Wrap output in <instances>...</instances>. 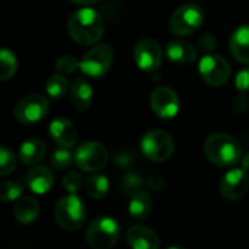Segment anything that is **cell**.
I'll list each match as a JSON object with an SVG mask.
<instances>
[{"instance_id": "obj_1", "label": "cell", "mask_w": 249, "mask_h": 249, "mask_svg": "<svg viewBox=\"0 0 249 249\" xmlns=\"http://www.w3.org/2000/svg\"><path fill=\"white\" fill-rule=\"evenodd\" d=\"M69 35L80 45L96 44L105 31L102 16L90 7L76 10L67 22Z\"/></svg>"}, {"instance_id": "obj_2", "label": "cell", "mask_w": 249, "mask_h": 249, "mask_svg": "<svg viewBox=\"0 0 249 249\" xmlns=\"http://www.w3.org/2000/svg\"><path fill=\"white\" fill-rule=\"evenodd\" d=\"M204 153L210 162L220 168H232L242 159L241 143L225 133H214L204 143Z\"/></svg>"}, {"instance_id": "obj_3", "label": "cell", "mask_w": 249, "mask_h": 249, "mask_svg": "<svg viewBox=\"0 0 249 249\" xmlns=\"http://www.w3.org/2000/svg\"><path fill=\"white\" fill-rule=\"evenodd\" d=\"M54 219L64 231H79L86 220V207L77 196L69 194L57 201L54 207Z\"/></svg>"}, {"instance_id": "obj_4", "label": "cell", "mask_w": 249, "mask_h": 249, "mask_svg": "<svg viewBox=\"0 0 249 249\" xmlns=\"http://www.w3.org/2000/svg\"><path fill=\"white\" fill-rule=\"evenodd\" d=\"M204 20V10L196 4L188 3L179 6L169 19V29L177 36H187L194 34Z\"/></svg>"}, {"instance_id": "obj_5", "label": "cell", "mask_w": 249, "mask_h": 249, "mask_svg": "<svg viewBox=\"0 0 249 249\" xmlns=\"http://www.w3.org/2000/svg\"><path fill=\"white\" fill-rule=\"evenodd\" d=\"M120 238V226L111 217H98L86 229V242L90 248H112Z\"/></svg>"}, {"instance_id": "obj_6", "label": "cell", "mask_w": 249, "mask_h": 249, "mask_svg": "<svg viewBox=\"0 0 249 249\" xmlns=\"http://www.w3.org/2000/svg\"><path fill=\"white\" fill-rule=\"evenodd\" d=\"M142 153L153 162L168 160L175 149L172 137L163 130H152L146 133L140 142Z\"/></svg>"}, {"instance_id": "obj_7", "label": "cell", "mask_w": 249, "mask_h": 249, "mask_svg": "<svg viewBox=\"0 0 249 249\" xmlns=\"http://www.w3.org/2000/svg\"><path fill=\"white\" fill-rule=\"evenodd\" d=\"M114 60V51L108 44H98L80 60V70L89 77H102L108 73Z\"/></svg>"}, {"instance_id": "obj_8", "label": "cell", "mask_w": 249, "mask_h": 249, "mask_svg": "<svg viewBox=\"0 0 249 249\" xmlns=\"http://www.w3.org/2000/svg\"><path fill=\"white\" fill-rule=\"evenodd\" d=\"M108 162V150L98 142H86L74 152V163L83 172H98Z\"/></svg>"}, {"instance_id": "obj_9", "label": "cell", "mask_w": 249, "mask_h": 249, "mask_svg": "<svg viewBox=\"0 0 249 249\" xmlns=\"http://www.w3.org/2000/svg\"><path fill=\"white\" fill-rule=\"evenodd\" d=\"M198 73L207 85L219 88L229 80L231 66L222 55L207 53L198 63Z\"/></svg>"}, {"instance_id": "obj_10", "label": "cell", "mask_w": 249, "mask_h": 249, "mask_svg": "<svg viewBox=\"0 0 249 249\" xmlns=\"http://www.w3.org/2000/svg\"><path fill=\"white\" fill-rule=\"evenodd\" d=\"M48 101L42 95H28L15 107V117L20 124H36L48 114Z\"/></svg>"}, {"instance_id": "obj_11", "label": "cell", "mask_w": 249, "mask_h": 249, "mask_svg": "<svg viewBox=\"0 0 249 249\" xmlns=\"http://www.w3.org/2000/svg\"><path fill=\"white\" fill-rule=\"evenodd\" d=\"M134 61L140 70L146 73H155L162 63L160 45L152 38L140 39L134 47Z\"/></svg>"}, {"instance_id": "obj_12", "label": "cell", "mask_w": 249, "mask_h": 249, "mask_svg": "<svg viewBox=\"0 0 249 249\" xmlns=\"http://www.w3.org/2000/svg\"><path fill=\"white\" fill-rule=\"evenodd\" d=\"M179 105L178 93L168 86H159L150 95V108L159 118H174L179 112Z\"/></svg>"}, {"instance_id": "obj_13", "label": "cell", "mask_w": 249, "mask_h": 249, "mask_svg": "<svg viewBox=\"0 0 249 249\" xmlns=\"http://www.w3.org/2000/svg\"><path fill=\"white\" fill-rule=\"evenodd\" d=\"M249 190V174L245 169H231L226 172L219 184L222 197L229 201L242 198Z\"/></svg>"}, {"instance_id": "obj_14", "label": "cell", "mask_w": 249, "mask_h": 249, "mask_svg": "<svg viewBox=\"0 0 249 249\" xmlns=\"http://www.w3.org/2000/svg\"><path fill=\"white\" fill-rule=\"evenodd\" d=\"M50 136L58 147H73L77 142V130L74 124L63 117L55 118L50 124Z\"/></svg>"}, {"instance_id": "obj_15", "label": "cell", "mask_w": 249, "mask_h": 249, "mask_svg": "<svg viewBox=\"0 0 249 249\" xmlns=\"http://www.w3.org/2000/svg\"><path fill=\"white\" fill-rule=\"evenodd\" d=\"M25 184L31 193L42 196L53 188L54 177L47 166H35L28 172L25 178Z\"/></svg>"}, {"instance_id": "obj_16", "label": "cell", "mask_w": 249, "mask_h": 249, "mask_svg": "<svg viewBox=\"0 0 249 249\" xmlns=\"http://www.w3.org/2000/svg\"><path fill=\"white\" fill-rule=\"evenodd\" d=\"M127 244L134 249H158L160 245L159 236L149 228L137 225L128 229Z\"/></svg>"}, {"instance_id": "obj_17", "label": "cell", "mask_w": 249, "mask_h": 249, "mask_svg": "<svg viewBox=\"0 0 249 249\" xmlns=\"http://www.w3.org/2000/svg\"><path fill=\"white\" fill-rule=\"evenodd\" d=\"M229 48L236 61L249 63V25L239 26L232 34Z\"/></svg>"}, {"instance_id": "obj_18", "label": "cell", "mask_w": 249, "mask_h": 249, "mask_svg": "<svg viewBox=\"0 0 249 249\" xmlns=\"http://www.w3.org/2000/svg\"><path fill=\"white\" fill-rule=\"evenodd\" d=\"M13 214L16 220L22 225H31L34 223L39 216V204L34 197L22 196L19 200H16Z\"/></svg>"}, {"instance_id": "obj_19", "label": "cell", "mask_w": 249, "mask_h": 249, "mask_svg": "<svg viewBox=\"0 0 249 249\" xmlns=\"http://www.w3.org/2000/svg\"><path fill=\"white\" fill-rule=\"evenodd\" d=\"M169 61L175 64H190L197 58V50L185 41H172L166 47Z\"/></svg>"}, {"instance_id": "obj_20", "label": "cell", "mask_w": 249, "mask_h": 249, "mask_svg": "<svg viewBox=\"0 0 249 249\" xmlns=\"http://www.w3.org/2000/svg\"><path fill=\"white\" fill-rule=\"evenodd\" d=\"M47 146L39 139H29L19 149V160L25 165H36L45 156Z\"/></svg>"}, {"instance_id": "obj_21", "label": "cell", "mask_w": 249, "mask_h": 249, "mask_svg": "<svg viewBox=\"0 0 249 249\" xmlns=\"http://www.w3.org/2000/svg\"><path fill=\"white\" fill-rule=\"evenodd\" d=\"M152 210H153V204H152V197L149 193L140 190L131 196L130 203H128V213L134 220L147 219Z\"/></svg>"}, {"instance_id": "obj_22", "label": "cell", "mask_w": 249, "mask_h": 249, "mask_svg": "<svg viewBox=\"0 0 249 249\" xmlns=\"http://www.w3.org/2000/svg\"><path fill=\"white\" fill-rule=\"evenodd\" d=\"M70 96L73 105L79 111H85L90 107L93 99V89L85 79H76L70 86Z\"/></svg>"}, {"instance_id": "obj_23", "label": "cell", "mask_w": 249, "mask_h": 249, "mask_svg": "<svg viewBox=\"0 0 249 249\" xmlns=\"http://www.w3.org/2000/svg\"><path fill=\"white\" fill-rule=\"evenodd\" d=\"M85 191L93 200H102L109 193V181L104 175H92L85 181Z\"/></svg>"}, {"instance_id": "obj_24", "label": "cell", "mask_w": 249, "mask_h": 249, "mask_svg": "<svg viewBox=\"0 0 249 249\" xmlns=\"http://www.w3.org/2000/svg\"><path fill=\"white\" fill-rule=\"evenodd\" d=\"M45 90H47V95L53 99H61L67 90H69V82L67 79L61 74H51L48 79H47V83H45Z\"/></svg>"}, {"instance_id": "obj_25", "label": "cell", "mask_w": 249, "mask_h": 249, "mask_svg": "<svg viewBox=\"0 0 249 249\" xmlns=\"http://www.w3.org/2000/svg\"><path fill=\"white\" fill-rule=\"evenodd\" d=\"M16 69H18V61L15 54L10 50L3 48L0 51V79L9 80L10 77L15 76Z\"/></svg>"}, {"instance_id": "obj_26", "label": "cell", "mask_w": 249, "mask_h": 249, "mask_svg": "<svg viewBox=\"0 0 249 249\" xmlns=\"http://www.w3.org/2000/svg\"><path fill=\"white\" fill-rule=\"evenodd\" d=\"M50 163L57 171H66L74 163V153H71L69 147H60L53 153Z\"/></svg>"}, {"instance_id": "obj_27", "label": "cell", "mask_w": 249, "mask_h": 249, "mask_svg": "<svg viewBox=\"0 0 249 249\" xmlns=\"http://www.w3.org/2000/svg\"><path fill=\"white\" fill-rule=\"evenodd\" d=\"M23 196V184L20 181H4L0 188V197L3 203L16 201Z\"/></svg>"}, {"instance_id": "obj_28", "label": "cell", "mask_w": 249, "mask_h": 249, "mask_svg": "<svg viewBox=\"0 0 249 249\" xmlns=\"http://www.w3.org/2000/svg\"><path fill=\"white\" fill-rule=\"evenodd\" d=\"M143 185H144L143 178H142L139 174L128 172V174L124 175V178H123V181H121V191H123L124 194L133 196L134 193L140 191Z\"/></svg>"}, {"instance_id": "obj_29", "label": "cell", "mask_w": 249, "mask_h": 249, "mask_svg": "<svg viewBox=\"0 0 249 249\" xmlns=\"http://www.w3.org/2000/svg\"><path fill=\"white\" fill-rule=\"evenodd\" d=\"M16 168V158L13 155V152L10 149H7L6 146H1L0 149V175L6 177L9 174H12Z\"/></svg>"}, {"instance_id": "obj_30", "label": "cell", "mask_w": 249, "mask_h": 249, "mask_svg": "<svg viewBox=\"0 0 249 249\" xmlns=\"http://www.w3.org/2000/svg\"><path fill=\"white\" fill-rule=\"evenodd\" d=\"M63 187L70 194H76L77 191H80L82 187H85V182H83L82 175L77 171H70L63 178Z\"/></svg>"}, {"instance_id": "obj_31", "label": "cell", "mask_w": 249, "mask_h": 249, "mask_svg": "<svg viewBox=\"0 0 249 249\" xmlns=\"http://www.w3.org/2000/svg\"><path fill=\"white\" fill-rule=\"evenodd\" d=\"M55 69L63 74L74 73L77 69H80V60H77L74 55H61L55 61Z\"/></svg>"}, {"instance_id": "obj_32", "label": "cell", "mask_w": 249, "mask_h": 249, "mask_svg": "<svg viewBox=\"0 0 249 249\" xmlns=\"http://www.w3.org/2000/svg\"><path fill=\"white\" fill-rule=\"evenodd\" d=\"M235 85L242 93L249 92V67H245L244 70H241L238 73V76L235 79Z\"/></svg>"}, {"instance_id": "obj_33", "label": "cell", "mask_w": 249, "mask_h": 249, "mask_svg": "<svg viewBox=\"0 0 249 249\" xmlns=\"http://www.w3.org/2000/svg\"><path fill=\"white\" fill-rule=\"evenodd\" d=\"M114 163L120 168H128L133 163V155L130 152H118L114 156Z\"/></svg>"}, {"instance_id": "obj_34", "label": "cell", "mask_w": 249, "mask_h": 249, "mask_svg": "<svg viewBox=\"0 0 249 249\" xmlns=\"http://www.w3.org/2000/svg\"><path fill=\"white\" fill-rule=\"evenodd\" d=\"M216 47V41H214V36L212 35H203L201 39H200V48L206 53H212Z\"/></svg>"}, {"instance_id": "obj_35", "label": "cell", "mask_w": 249, "mask_h": 249, "mask_svg": "<svg viewBox=\"0 0 249 249\" xmlns=\"http://www.w3.org/2000/svg\"><path fill=\"white\" fill-rule=\"evenodd\" d=\"M233 107H235V109L239 111V112L247 111V109H248V99H247V96L239 95V96L233 101Z\"/></svg>"}, {"instance_id": "obj_36", "label": "cell", "mask_w": 249, "mask_h": 249, "mask_svg": "<svg viewBox=\"0 0 249 249\" xmlns=\"http://www.w3.org/2000/svg\"><path fill=\"white\" fill-rule=\"evenodd\" d=\"M147 187L155 190V191H159L162 187H163V182L160 181V178H156V177H152L147 179Z\"/></svg>"}, {"instance_id": "obj_37", "label": "cell", "mask_w": 249, "mask_h": 249, "mask_svg": "<svg viewBox=\"0 0 249 249\" xmlns=\"http://www.w3.org/2000/svg\"><path fill=\"white\" fill-rule=\"evenodd\" d=\"M241 163H242V169H245V171L249 174V152H247V153L242 156Z\"/></svg>"}, {"instance_id": "obj_38", "label": "cell", "mask_w": 249, "mask_h": 249, "mask_svg": "<svg viewBox=\"0 0 249 249\" xmlns=\"http://www.w3.org/2000/svg\"><path fill=\"white\" fill-rule=\"evenodd\" d=\"M70 1H73L76 4H92V3H95L98 0H70Z\"/></svg>"}]
</instances>
